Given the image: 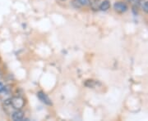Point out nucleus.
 <instances>
[{
	"mask_svg": "<svg viewBox=\"0 0 148 121\" xmlns=\"http://www.w3.org/2000/svg\"><path fill=\"white\" fill-rule=\"evenodd\" d=\"M114 10L119 12V13H123L127 10V6L124 3H122V2H117L114 3Z\"/></svg>",
	"mask_w": 148,
	"mask_h": 121,
	"instance_id": "nucleus-2",
	"label": "nucleus"
},
{
	"mask_svg": "<svg viewBox=\"0 0 148 121\" xmlns=\"http://www.w3.org/2000/svg\"><path fill=\"white\" fill-rule=\"evenodd\" d=\"M143 10L145 11L147 13H148V2H146L144 4H143Z\"/></svg>",
	"mask_w": 148,
	"mask_h": 121,
	"instance_id": "nucleus-9",
	"label": "nucleus"
},
{
	"mask_svg": "<svg viewBox=\"0 0 148 121\" xmlns=\"http://www.w3.org/2000/svg\"><path fill=\"white\" fill-rule=\"evenodd\" d=\"M63 1H66V0H63Z\"/></svg>",
	"mask_w": 148,
	"mask_h": 121,
	"instance_id": "nucleus-11",
	"label": "nucleus"
},
{
	"mask_svg": "<svg viewBox=\"0 0 148 121\" xmlns=\"http://www.w3.org/2000/svg\"><path fill=\"white\" fill-rule=\"evenodd\" d=\"M98 84V82H96L95 80L93 79H88L85 82V86L87 88H95L96 87V85Z\"/></svg>",
	"mask_w": 148,
	"mask_h": 121,
	"instance_id": "nucleus-6",
	"label": "nucleus"
},
{
	"mask_svg": "<svg viewBox=\"0 0 148 121\" xmlns=\"http://www.w3.org/2000/svg\"><path fill=\"white\" fill-rule=\"evenodd\" d=\"M4 88H5V86L3 85V84L2 82H0V93H2V92L3 91Z\"/></svg>",
	"mask_w": 148,
	"mask_h": 121,
	"instance_id": "nucleus-10",
	"label": "nucleus"
},
{
	"mask_svg": "<svg viewBox=\"0 0 148 121\" xmlns=\"http://www.w3.org/2000/svg\"><path fill=\"white\" fill-rule=\"evenodd\" d=\"M82 6H88L90 4V0H78Z\"/></svg>",
	"mask_w": 148,
	"mask_h": 121,
	"instance_id": "nucleus-7",
	"label": "nucleus"
},
{
	"mask_svg": "<svg viewBox=\"0 0 148 121\" xmlns=\"http://www.w3.org/2000/svg\"><path fill=\"white\" fill-rule=\"evenodd\" d=\"M73 5L76 8L81 7H82V5H81V3H80L78 0H73Z\"/></svg>",
	"mask_w": 148,
	"mask_h": 121,
	"instance_id": "nucleus-8",
	"label": "nucleus"
},
{
	"mask_svg": "<svg viewBox=\"0 0 148 121\" xmlns=\"http://www.w3.org/2000/svg\"><path fill=\"white\" fill-rule=\"evenodd\" d=\"M140 1H143V0H140Z\"/></svg>",
	"mask_w": 148,
	"mask_h": 121,
	"instance_id": "nucleus-12",
	"label": "nucleus"
},
{
	"mask_svg": "<svg viewBox=\"0 0 148 121\" xmlns=\"http://www.w3.org/2000/svg\"><path fill=\"white\" fill-rule=\"evenodd\" d=\"M37 97H39V99L43 103H45V104L49 105H52V102H51V101L49 99V97L44 92L40 91V92L37 93Z\"/></svg>",
	"mask_w": 148,
	"mask_h": 121,
	"instance_id": "nucleus-3",
	"label": "nucleus"
},
{
	"mask_svg": "<svg viewBox=\"0 0 148 121\" xmlns=\"http://www.w3.org/2000/svg\"><path fill=\"white\" fill-rule=\"evenodd\" d=\"M12 120L15 121H21L23 120L24 118V112L21 111V110H16L15 112L12 113Z\"/></svg>",
	"mask_w": 148,
	"mask_h": 121,
	"instance_id": "nucleus-4",
	"label": "nucleus"
},
{
	"mask_svg": "<svg viewBox=\"0 0 148 121\" xmlns=\"http://www.w3.org/2000/svg\"><path fill=\"white\" fill-rule=\"evenodd\" d=\"M11 105L16 110H21L25 105V101L21 97H14L11 98Z\"/></svg>",
	"mask_w": 148,
	"mask_h": 121,
	"instance_id": "nucleus-1",
	"label": "nucleus"
},
{
	"mask_svg": "<svg viewBox=\"0 0 148 121\" xmlns=\"http://www.w3.org/2000/svg\"><path fill=\"white\" fill-rule=\"evenodd\" d=\"M100 9L101 11H107L110 7V1L109 0H105V1H103L102 3H101V5H100Z\"/></svg>",
	"mask_w": 148,
	"mask_h": 121,
	"instance_id": "nucleus-5",
	"label": "nucleus"
}]
</instances>
